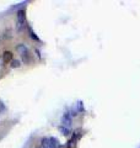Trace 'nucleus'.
I'll return each mask as SVG.
<instances>
[{"instance_id": "nucleus-7", "label": "nucleus", "mask_w": 140, "mask_h": 148, "mask_svg": "<svg viewBox=\"0 0 140 148\" xmlns=\"http://www.w3.org/2000/svg\"><path fill=\"white\" fill-rule=\"evenodd\" d=\"M5 111H6V106L1 100H0V114H4Z\"/></svg>"}, {"instance_id": "nucleus-2", "label": "nucleus", "mask_w": 140, "mask_h": 148, "mask_svg": "<svg viewBox=\"0 0 140 148\" xmlns=\"http://www.w3.org/2000/svg\"><path fill=\"white\" fill-rule=\"evenodd\" d=\"M26 24V12L23 9L18 10L16 12V25H17V31H21L22 27Z\"/></svg>"}, {"instance_id": "nucleus-3", "label": "nucleus", "mask_w": 140, "mask_h": 148, "mask_svg": "<svg viewBox=\"0 0 140 148\" xmlns=\"http://www.w3.org/2000/svg\"><path fill=\"white\" fill-rule=\"evenodd\" d=\"M16 51L18 52V54L22 56V57H23V56H26V54H29V49H27L26 45H22V43L16 46Z\"/></svg>"}, {"instance_id": "nucleus-5", "label": "nucleus", "mask_w": 140, "mask_h": 148, "mask_svg": "<svg viewBox=\"0 0 140 148\" xmlns=\"http://www.w3.org/2000/svg\"><path fill=\"white\" fill-rule=\"evenodd\" d=\"M62 123L64 125H67V126H70L71 125V115H70L69 112L68 114H65L64 116H63V119H62Z\"/></svg>"}, {"instance_id": "nucleus-6", "label": "nucleus", "mask_w": 140, "mask_h": 148, "mask_svg": "<svg viewBox=\"0 0 140 148\" xmlns=\"http://www.w3.org/2000/svg\"><path fill=\"white\" fill-rule=\"evenodd\" d=\"M10 66H11V68H20L21 67V62L18 61V59H12Z\"/></svg>"}, {"instance_id": "nucleus-8", "label": "nucleus", "mask_w": 140, "mask_h": 148, "mask_svg": "<svg viewBox=\"0 0 140 148\" xmlns=\"http://www.w3.org/2000/svg\"><path fill=\"white\" fill-rule=\"evenodd\" d=\"M60 132L63 133V135H69V132H70V130L68 127H60Z\"/></svg>"}, {"instance_id": "nucleus-4", "label": "nucleus", "mask_w": 140, "mask_h": 148, "mask_svg": "<svg viewBox=\"0 0 140 148\" xmlns=\"http://www.w3.org/2000/svg\"><path fill=\"white\" fill-rule=\"evenodd\" d=\"M1 57H3V59H4V63H9V62H12V53L11 52H9V51H6V52H4L3 54H1Z\"/></svg>"}, {"instance_id": "nucleus-1", "label": "nucleus", "mask_w": 140, "mask_h": 148, "mask_svg": "<svg viewBox=\"0 0 140 148\" xmlns=\"http://www.w3.org/2000/svg\"><path fill=\"white\" fill-rule=\"evenodd\" d=\"M41 148H58V140L54 137H46L42 138Z\"/></svg>"}, {"instance_id": "nucleus-10", "label": "nucleus", "mask_w": 140, "mask_h": 148, "mask_svg": "<svg viewBox=\"0 0 140 148\" xmlns=\"http://www.w3.org/2000/svg\"><path fill=\"white\" fill-rule=\"evenodd\" d=\"M4 64H5V63H4V59H3L1 56H0V66H4Z\"/></svg>"}, {"instance_id": "nucleus-9", "label": "nucleus", "mask_w": 140, "mask_h": 148, "mask_svg": "<svg viewBox=\"0 0 140 148\" xmlns=\"http://www.w3.org/2000/svg\"><path fill=\"white\" fill-rule=\"evenodd\" d=\"M29 31H30V35H31V37H32V38H33V40H36V41H38V37H37V36L33 34V32H32V30H31V29H29Z\"/></svg>"}]
</instances>
